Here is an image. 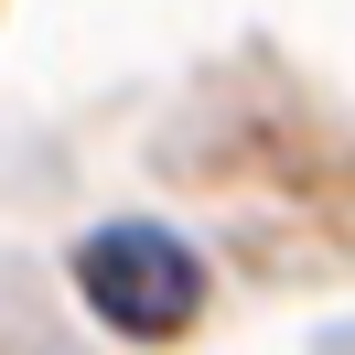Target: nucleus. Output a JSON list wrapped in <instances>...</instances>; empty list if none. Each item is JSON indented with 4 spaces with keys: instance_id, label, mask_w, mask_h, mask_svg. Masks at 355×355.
<instances>
[{
    "instance_id": "f257e3e1",
    "label": "nucleus",
    "mask_w": 355,
    "mask_h": 355,
    "mask_svg": "<svg viewBox=\"0 0 355 355\" xmlns=\"http://www.w3.org/2000/svg\"><path fill=\"white\" fill-rule=\"evenodd\" d=\"M76 291L97 302V323H108V334L162 345V334H183V323H194L205 269H194V248H173L162 226H108V237H87V248H76Z\"/></svg>"
}]
</instances>
